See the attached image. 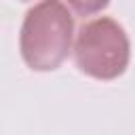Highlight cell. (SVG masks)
Listing matches in <instances>:
<instances>
[{"label": "cell", "mask_w": 135, "mask_h": 135, "mask_svg": "<svg viewBox=\"0 0 135 135\" xmlns=\"http://www.w3.org/2000/svg\"><path fill=\"white\" fill-rule=\"evenodd\" d=\"M131 42L112 17H97L80 25L74 42L76 68L95 80H114L129 68Z\"/></svg>", "instance_id": "cell-2"}, {"label": "cell", "mask_w": 135, "mask_h": 135, "mask_svg": "<svg viewBox=\"0 0 135 135\" xmlns=\"http://www.w3.org/2000/svg\"><path fill=\"white\" fill-rule=\"evenodd\" d=\"M74 17L61 0H40L21 23L19 51L25 65L34 72L57 70L72 51Z\"/></svg>", "instance_id": "cell-1"}, {"label": "cell", "mask_w": 135, "mask_h": 135, "mask_svg": "<svg viewBox=\"0 0 135 135\" xmlns=\"http://www.w3.org/2000/svg\"><path fill=\"white\" fill-rule=\"evenodd\" d=\"M65 2L72 6L74 13H78V15H82V17L95 15V13L103 11V8L110 4V0H65Z\"/></svg>", "instance_id": "cell-3"}]
</instances>
